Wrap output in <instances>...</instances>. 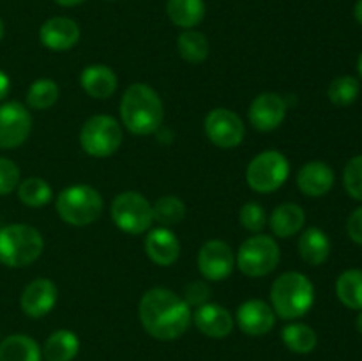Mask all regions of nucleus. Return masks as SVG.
I'll return each instance as SVG.
<instances>
[{"label": "nucleus", "mask_w": 362, "mask_h": 361, "mask_svg": "<svg viewBox=\"0 0 362 361\" xmlns=\"http://www.w3.org/2000/svg\"><path fill=\"white\" fill-rule=\"evenodd\" d=\"M299 253L310 265L324 264L331 253V241L324 230L310 227L299 237Z\"/></svg>", "instance_id": "23"}, {"label": "nucleus", "mask_w": 362, "mask_h": 361, "mask_svg": "<svg viewBox=\"0 0 362 361\" xmlns=\"http://www.w3.org/2000/svg\"><path fill=\"white\" fill-rule=\"evenodd\" d=\"M80 353V338L69 329H57L46 338L42 356L48 361H73Z\"/></svg>", "instance_id": "24"}, {"label": "nucleus", "mask_w": 362, "mask_h": 361, "mask_svg": "<svg viewBox=\"0 0 362 361\" xmlns=\"http://www.w3.org/2000/svg\"><path fill=\"white\" fill-rule=\"evenodd\" d=\"M18 198L27 207H45L53 198L52 186L41 177H28L18 184Z\"/></svg>", "instance_id": "29"}, {"label": "nucleus", "mask_w": 362, "mask_h": 361, "mask_svg": "<svg viewBox=\"0 0 362 361\" xmlns=\"http://www.w3.org/2000/svg\"><path fill=\"white\" fill-rule=\"evenodd\" d=\"M343 184L350 197L362 200V154L346 163L345 172H343Z\"/></svg>", "instance_id": "33"}, {"label": "nucleus", "mask_w": 362, "mask_h": 361, "mask_svg": "<svg viewBox=\"0 0 362 361\" xmlns=\"http://www.w3.org/2000/svg\"><path fill=\"white\" fill-rule=\"evenodd\" d=\"M145 251L154 264L166 268V265H172L179 260L180 243L172 230L166 229V227H158L147 234Z\"/></svg>", "instance_id": "18"}, {"label": "nucleus", "mask_w": 362, "mask_h": 361, "mask_svg": "<svg viewBox=\"0 0 362 361\" xmlns=\"http://www.w3.org/2000/svg\"><path fill=\"white\" fill-rule=\"evenodd\" d=\"M272 310L285 321L304 317L315 303V287L306 275L288 271L279 275L271 287Z\"/></svg>", "instance_id": "3"}, {"label": "nucleus", "mask_w": 362, "mask_h": 361, "mask_svg": "<svg viewBox=\"0 0 362 361\" xmlns=\"http://www.w3.org/2000/svg\"><path fill=\"white\" fill-rule=\"evenodd\" d=\"M32 131V115L25 105L7 101L0 105V149L20 147Z\"/></svg>", "instance_id": "11"}, {"label": "nucleus", "mask_w": 362, "mask_h": 361, "mask_svg": "<svg viewBox=\"0 0 362 361\" xmlns=\"http://www.w3.org/2000/svg\"><path fill=\"white\" fill-rule=\"evenodd\" d=\"M2 38H4V23L2 20H0V41H2Z\"/></svg>", "instance_id": "43"}, {"label": "nucleus", "mask_w": 362, "mask_h": 361, "mask_svg": "<svg viewBox=\"0 0 362 361\" xmlns=\"http://www.w3.org/2000/svg\"><path fill=\"white\" fill-rule=\"evenodd\" d=\"M297 186L306 197H324L334 186V172L324 161H310L297 172Z\"/></svg>", "instance_id": "19"}, {"label": "nucleus", "mask_w": 362, "mask_h": 361, "mask_svg": "<svg viewBox=\"0 0 362 361\" xmlns=\"http://www.w3.org/2000/svg\"><path fill=\"white\" fill-rule=\"evenodd\" d=\"M290 176V163L283 152L269 149L250 161L246 170V183L258 193H272L286 183Z\"/></svg>", "instance_id": "7"}, {"label": "nucleus", "mask_w": 362, "mask_h": 361, "mask_svg": "<svg viewBox=\"0 0 362 361\" xmlns=\"http://www.w3.org/2000/svg\"><path fill=\"white\" fill-rule=\"evenodd\" d=\"M209 297H211V289L205 282H191L187 283L186 289H184L182 299L193 306H200V304L209 303Z\"/></svg>", "instance_id": "36"}, {"label": "nucleus", "mask_w": 362, "mask_h": 361, "mask_svg": "<svg viewBox=\"0 0 362 361\" xmlns=\"http://www.w3.org/2000/svg\"><path fill=\"white\" fill-rule=\"evenodd\" d=\"M59 85L52 78H39L28 87L27 106L32 110H48L59 99Z\"/></svg>", "instance_id": "31"}, {"label": "nucleus", "mask_w": 362, "mask_h": 361, "mask_svg": "<svg viewBox=\"0 0 362 361\" xmlns=\"http://www.w3.org/2000/svg\"><path fill=\"white\" fill-rule=\"evenodd\" d=\"M281 340L286 349L296 354H310L313 353L318 343V336L313 328L303 322H292L286 324L281 331Z\"/></svg>", "instance_id": "26"}, {"label": "nucleus", "mask_w": 362, "mask_h": 361, "mask_svg": "<svg viewBox=\"0 0 362 361\" xmlns=\"http://www.w3.org/2000/svg\"><path fill=\"white\" fill-rule=\"evenodd\" d=\"M80 145L92 158H108L122 145V126L110 115H92L81 126Z\"/></svg>", "instance_id": "8"}, {"label": "nucleus", "mask_w": 362, "mask_h": 361, "mask_svg": "<svg viewBox=\"0 0 362 361\" xmlns=\"http://www.w3.org/2000/svg\"><path fill=\"white\" fill-rule=\"evenodd\" d=\"M0 340H2V338H0Z\"/></svg>", "instance_id": "44"}, {"label": "nucleus", "mask_w": 362, "mask_h": 361, "mask_svg": "<svg viewBox=\"0 0 362 361\" xmlns=\"http://www.w3.org/2000/svg\"><path fill=\"white\" fill-rule=\"evenodd\" d=\"M120 119L124 127L138 137L156 133L163 126L165 119L161 98L148 85H129L120 99Z\"/></svg>", "instance_id": "2"}, {"label": "nucleus", "mask_w": 362, "mask_h": 361, "mask_svg": "<svg viewBox=\"0 0 362 361\" xmlns=\"http://www.w3.org/2000/svg\"><path fill=\"white\" fill-rule=\"evenodd\" d=\"M55 2L62 7H76L80 4H83L85 0H55Z\"/></svg>", "instance_id": "39"}, {"label": "nucleus", "mask_w": 362, "mask_h": 361, "mask_svg": "<svg viewBox=\"0 0 362 361\" xmlns=\"http://www.w3.org/2000/svg\"><path fill=\"white\" fill-rule=\"evenodd\" d=\"M20 184V168L9 158H0V197L9 195Z\"/></svg>", "instance_id": "35"}, {"label": "nucleus", "mask_w": 362, "mask_h": 361, "mask_svg": "<svg viewBox=\"0 0 362 361\" xmlns=\"http://www.w3.org/2000/svg\"><path fill=\"white\" fill-rule=\"evenodd\" d=\"M235 253L225 241L211 239L198 251V269L202 276L211 282H221L233 273Z\"/></svg>", "instance_id": "12"}, {"label": "nucleus", "mask_w": 362, "mask_h": 361, "mask_svg": "<svg viewBox=\"0 0 362 361\" xmlns=\"http://www.w3.org/2000/svg\"><path fill=\"white\" fill-rule=\"evenodd\" d=\"M9 91H11L9 76H7V74L0 69V101H2V99H6V96L9 94Z\"/></svg>", "instance_id": "38"}, {"label": "nucleus", "mask_w": 362, "mask_h": 361, "mask_svg": "<svg viewBox=\"0 0 362 361\" xmlns=\"http://www.w3.org/2000/svg\"><path fill=\"white\" fill-rule=\"evenodd\" d=\"M152 216L161 227H173L186 216V204L175 195H165L152 205Z\"/></svg>", "instance_id": "30"}, {"label": "nucleus", "mask_w": 362, "mask_h": 361, "mask_svg": "<svg viewBox=\"0 0 362 361\" xmlns=\"http://www.w3.org/2000/svg\"><path fill=\"white\" fill-rule=\"evenodd\" d=\"M359 92H361L359 80L354 76H349V74L332 80L327 88L329 99H331V103H334V105L338 106L352 105V103L357 99V96H359Z\"/></svg>", "instance_id": "32"}, {"label": "nucleus", "mask_w": 362, "mask_h": 361, "mask_svg": "<svg viewBox=\"0 0 362 361\" xmlns=\"http://www.w3.org/2000/svg\"><path fill=\"white\" fill-rule=\"evenodd\" d=\"M276 324V314L269 303L262 299L244 301L237 308V326L250 336H262Z\"/></svg>", "instance_id": "16"}, {"label": "nucleus", "mask_w": 362, "mask_h": 361, "mask_svg": "<svg viewBox=\"0 0 362 361\" xmlns=\"http://www.w3.org/2000/svg\"><path fill=\"white\" fill-rule=\"evenodd\" d=\"M177 50L184 60L191 64H200L209 57L211 46H209V39L205 38V34L194 30V28H187V30L180 32V35L177 38Z\"/></svg>", "instance_id": "27"}, {"label": "nucleus", "mask_w": 362, "mask_h": 361, "mask_svg": "<svg viewBox=\"0 0 362 361\" xmlns=\"http://www.w3.org/2000/svg\"><path fill=\"white\" fill-rule=\"evenodd\" d=\"M356 326H357V331H359L362 335V310H359V315H357Z\"/></svg>", "instance_id": "41"}, {"label": "nucleus", "mask_w": 362, "mask_h": 361, "mask_svg": "<svg viewBox=\"0 0 362 361\" xmlns=\"http://www.w3.org/2000/svg\"><path fill=\"white\" fill-rule=\"evenodd\" d=\"M204 126L209 140L221 149L237 147L246 133L243 119L228 108L211 110L205 117Z\"/></svg>", "instance_id": "10"}, {"label": "nucleus", "mask_w": 362, "mask_h": 361, "mask_svg": "<svg viewBox=\"0 0 362 361\" xmlns=\"http://www.w3.org/2000/svg\"><path fill=\"white\" fill-rule=\"evenodd\" d=\"M239 222L250 232H260L267 223V214L258 202H246L239 211Z\"/></svg>", "instance_id": "34"}, {"label": "nucleus", "mask_w": 362, "mask_h": 361, "mask_svg": "<svg viewBox=\"0 0 362 361\" xmlns=\"http://www.w3.org/2000/svg\"><path fill=\"white\" fill-rule=\"evenodd\" d=\"M336 294L338 299L352 310H362V271L361 269H349L341 273L336 282Z\"/></svg>", "instance_id": "28"}, {"label": "nucleus", "mask_w": 362, "mask_h": 361, "mask_svg": "<svg viewBox=\"0 0 362 361\" xmlns=\"http://www.w3.org/2000/svg\"><path fill=\"white\" fill-rule=\"evenodd\" d=\"M80 84L83 91L94 99H108L117 91V74L112 67L105 64H90L80 74Z\"/></svg>", "instance_id": "20"}, {"label": "nucleus", "mask_w": 362, "mask_h": 361, "mask_svg": "<svg viewBox=\"0 0 362 361\" xmlns=\"http://www.w3.org/2000/svg\"><path fill=\"white\" fill-rule=\"evenodd\" d=\"M304 222H306L304 209L293 202H285L272 211L269 225H271L276 237L286 239V237H292L293 234L299 232L304 227Z\"/></svg>", "instance_id": "21"}, {"label": "nucleus", "mask_w": 362, "mask_h": 361, "mask_svg": "<svg viewBox=\"0 0 362 361\" xmlns=\"http://www.w3.org/2000/svg\"><path fill=\"white\" fill-rule=\"evenodd\" d=\"M42 350L32 336L9 335L0 340V361H41Z\"/></svg>", "instance_id": "22"}, {"label": "nucleus", "mask_w": 362, "mask_h": 361, "mask_svg": "<svg viewBox=\"0 0 362 361\" xmlns=\"http://www.w3.org/2000/svg\"><path fill=\"white\" fill-rule=\"evenodd\" d=\"M57 296H59V290L52 280L37 278L23 289L20 297V306L28 317H45L55 308Z\"/></svg>", "instance_id": "14"}, {"label": "nucleus", "mask_w": 362, "mask_h": 361, "mask_svg": "<svg viewBox=\"0 0 362 361\" xmlns=\"http://www.w3.org/2000/svg\"><path fill=\"white\" fill-rule=\"evenodd\" d=\"M346 232L354 243L362 244V207L356 209L346 222Z\"/></svg>", "instance_id": "37"}, {"label": "nucleus", "mask_w": 362, "mask_h": 361, "mask_svg": "<svg viewBox=\"0 0 362 361\" xmlns=\"http://www.w3.org/2000/svg\"><path fill=\"white\" fill-rule=\"evenodd\" d=\"M193 322L202 335L209 338H226L233 331L232 314L225 306L216 303H204L197 306L193 314Z\"/></svg>", "instance_id": "17"}, {"label": "nucleus", "mask_w": 362, "mask_h": 361, "mask_svg": "<svg viewBox=\"0 0 362 361\" xmlns=\"http://www.w3.org/2000/svg\"><path fill=\"white\" fill-rule=\"evenodd\" d=\"M138 315L145 331L163 342L180 338L193 322L189 304L165 287H154L141 296Z\"/></svg>", "instance_id": "1"}, {"label": "nucleus", "mask_w": 362, "mask_h": 361, "mask_svg": "<svg viewBox=\"0 0 362 361\" xmlns=\"http://www.w3.org/2000/svg\"><path fill=\"white\" fill-rule=\"evenodd\" d=\"M81 30L74 20L67 16H53L39 28V41L53 52H66L80 41Z\"/></svg>", "instance_id": "15"}, {"label": "nucleus", "mask_w": 362, "mask_h": 361, "mask_svg": "<svg viewBox=\"0 0 362 361\" xmlns=\"http://www.w3.org/2000/svg\"><path fill=\"white\" fill-rule=\"evenodd\" d=\"M357 67H359V73H361V76H362V53L359 55V62H357Z\"/></svg>", "instance_id": "42"}, {"label": "nucleus", "mask_w": 362, "mask_h": 361, "mask_svg": "<svg viewBox=\"0 0 362 361\" xmlns=\"http://www.w3.org/2000/svg\"><path fill=\"white\" fill-rule=\"evenodd\" d=\"M279 260H281V251L274 237L257 234L240 244L235 264L246 276L260 278L274 271Z\"/></svg>", "instance_id": "6"}, {"label": "nucleus", "mask_w": 362, "mask_h": 361, "mask_svg": "<svg viewBox=\"0 0 362 361\" xmlns=\"http://www.w3.org/2000/svg\"><path fill=\"white\" fill-rule=\"evenodd\" d=\"M103 197L95 188L74 184L59 193L55 202L57 212L73 227L92 225L103 212Z\"/></svg>", "instance_id": "5"}, {"label": "nucleus", "mask_w": 362, "mask_h": 361, "mask_svg": "<svg viewBox=\"0 0 362 361\" xmlns=\"http://www.w3.org/2000/svg\"><path fill=\"white\" fill-rule=\"evenodd\" d=\"M112 219L126 234L147 232L154 222L151 202L138 191L119 193L112 202Z\"/></svg>", "instance_id": "9"}, {"label": "nucleus", "mask_w": 362, "mask_h": 361, "mask_svg": "<svg viewBox=\"0 0 362 361\" xmlns=\"http://www.w3.org/2000/svg\"><path fill=\"white\" fill-rule=\"evenodd\" d=\"M288 110V103L276 92H262L251 101L250 122L258 131H272L283 124Z\"/></svg>", "instance_id": "13"}, {"label": "nucleus", "mask_w": 362, "mask_h": 361, "mask_svg": "<svg viewBox=\"0 0 362 361\" xmlns=\"http://www.w3.org/2000/svg\"><path fill=\"white\" fill-rule=\"evenodd\" d=\"M354 16H356L357 23L362 25V0H357L356 7H354Z\"/></svg>", "instance_id": "40"}, {"label": "nucleus", "mask_w": 362, "mask_h": 361, "mask_svg": "<svg viewBox=\"0 0 362 361\" xmlns=\"http://www.w3.org/2000/svg\"><path fill=\"white\" fill-rule=\"evenodd\" d=\"M166 14L177 27L194 28L205 18V0H166Z\"/></svg>", "instance_id": "25"}, {"label": "nucleus", "mask_w": 362, "mask_h": 361, "mask_svg": "<svg viewBox=\"0 0 362 361\" xmlns=\"http://www.w3.org/2000/svg\"><path fill=\"white\" fill-rule=\"evenodd\" d=\"M45 250V241L37 229L25 223H11L0 229V262L20 269L34 264Z\"/></svg>", "instance_id": "4"}]
</instances>
